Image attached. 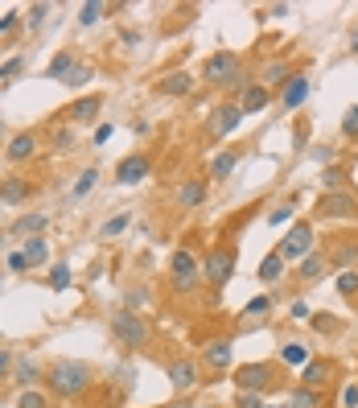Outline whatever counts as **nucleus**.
<instances>
[{
  "instance_id": "obj_1",
  "label": "nucleus",
  "mask_w": 358,
  "mask_h": 408,
  "mask_svg": "<svg viewBox=\"0 0 358 408\" xmlns=\"http://www.w3.org/2000/svg\"><path fill=\"white\" fill-rule=\"evenodd\" d=\"M45 384H49V392H54V396L74 400V396H82V392L95 384V376H91V367H87V363L62 359V363H54V367L45 372Z\"/></svg>"
},
{
  "instance_id": "obj_2",
  "label": "nucleus",
  "mask_w": 358,
  "mask_h": 408,
  "mask_svg": "<svg viewBox=\"0 0 358 408\" xmlns=\"http://www.w3.org/2000/svg\"><path fill=\"white\" fill-rule=\"evenodd\" d=\"M309 252H317V231H313V223L297 219V223H293V231L276 244V256H280L284 264H301Z\"/></svg>"
},
{
  "instance_id": "obj_3",
  "label": "nucleus",
  "mask_w": 358,
  "mask_h": 408,
  "mask_svg": "<svg viewBox=\"0 0 358 408\" xmlns=\"http://www.w3.org/2000/svg\"><path fill=\"white\" fill-rule=\"evenodd\" d=\"M198 281H202L198 256H194L190 248H177L173 260H169V285H173L177 293H190V289H198Z\"/></svg>"
},
{
  "instance_id": "obj_4",
  "label": "nucleus",
  "mask_w": 358,
  "mask_h": 408,
  "mask_svg": "<svg viewBox=\"0 0 358 408\" xmlns=\"http://www.w3.org/2000/svg\"><path fill=\"white\" fill-rule=\"evenodd\" d=\"M111 334H115V339H120V347H128V351L148 347V326H144V318H140V314H132V310L111 314Z\"/></svg>"
},
{
  "instance_id": "obj_5",
  "label": "nucleus",
  "mask_w": 358,
  "mask_h": 408,
  "mask_svg": "<svg viewBox=\"0 0 358 408\" xmlns=\"http://www.w3.org/2000/svg\"><path fill=\"white\" fill-rule=\"evenodd\" d=\"M202 78L210 83V87H235L239 83V58L231 54V50H219V54H210L206 58V66H202Z\"/></svg>"
},
{
  "instance_id": "obj_6",
  "label": "nucleus",
  "mask_w": 358,
  "mask_h": 408,
  "mask_svg": "<svg viewBox=\"0 0 358 408\" xmlns=\"http://www.w3.org/2000/svg\"><path fill=\"white\" fill-rule=\"evenodd\" d=\"M231 277H235V248H210V256L202 264V281L210 289H223Z\"/></svg>"
},
{
  "instance_id": "obj_7",
  "label": "nucleus",
  "mask_w": 358,
  "mask_h": 408,
  "mask_svg": "<svg viewBox=\"0 0 358 408\" xmlns=\"http://www.w3.org/2000/svg\"><path fill=\"white\" fill-rule=\"evenodd\" d=\"M235 384H239V392H264L272 384V363H247V367H239L235 372Z\"/></svg>"
},
{
  "instance_id": "obj_8",
  "label": "nucleus",
  "mask_w": 358,
  "mask_h": 408,
  "mask_svg": "<svg viewBox=\"0 0 358 408\" xmlns=\"http://www.w3.org/2000/svg\"><path fill=\"white\" fill-rule=\"evenodd\" d=\"M317 215H326V219H358V202L350 194H322Z\"/></svg>"
},
{
  "instance_id": "obj_9",
  "label": "nucleus",
  "mask_w": 358,
  "mask_h": 408,
  "mask_svg": "<svg viewBox=\"0 0 358 408\" xmlns=\"http://www.w3.org/2000/svg\"><path fill=\"white\" fill-rule=\"evenodd\" d=\"M148 169H153L148 157H144V153H132V157H124V161L115 165V182H120V186H136V182L148 178Z\"/></svg>"
},
{
  "instance_id": "obj_10",
  "label": "nucleus",
  "mask_w": 358,
  "mask_h": 408,
  "mask_svg": "<svg viewBox=\"0 0 358 408\" xmlns=\"http://www.w3.org/2000/svg\"><path fill=\"white\" fill-rule=\"evenodd\" d=\"M305 99H309V78H305V74H289V83L280 87V103H284V111H297Z\"/></svg>"
},
{
  "instance_id": "obj_11",
  "label": "nucleus",
  "mask_w": 358,
  "mask_h": 408,
  "mask_svg": "<svg viewBox=\"0 0 358 408\" xmlns=\"http://www.w3.org/2000/svg\"><path fill=\"white\" fill-rule=\"evenodd\" d=\"M169 380H173V388L177 392H190V388H198L202 380H198V363L194 359H173L169 363Z\"/></svg>"
},
{
  "instance_id": "obj_12",
  "label": "nucleus",
  "mask_w": 358,
  "mask_h": 408,
  "mask_svg": "<svg viewBox=\"0 0 358 408\" xmlns=\"http://www.w3.org/2000/svg\"><path fill=\"white\" fill-rule=\"evenodd\" d=\"M239 124H243V107H239V103H227V107H219V111H214L210 132H214V136H231Z\"/></svg>"
},
{
  "instance_id": "obj_13",
  "label": "nucleus",
  "mask_w": 358,
  "mask_h": 408,
  "mask_svg": "<svg viewBox=\"0 0 358 408\" xmlns=\"http://www.w3.org/2000/svg\"><path fill=\"white\" fill-rule=\"evenodd\" d=\"M157 91L161 95H190L194 91V74L190 70H169V74L157 78Z\"/></svg>"
},
{
  "instance_id": "obj_14",
  "label": "nucleus",
  "mask_w": 358,
  "mask_h": 408,
  "mask_svg": "<svg viewBox=\"0 0 358 408\" xmlns=\"http://www.w3.org/2000/svg\"><path fill=\"white\" fill-rule=\"evenodd\" d=\"M268 103H272V91H268L264 83H247V87H243V99H239L243 116H256V111H264Z\"/></svg>"
},
{
  "instance_id": "obj_15",
  "label": "nucleus",
  "mask_w": 358,
  "mask_h": 408,
  "mask_svg": "<svg viewBox=\"0 0 358 408\" xmlns=\"http://www.w3.org/2000/svg\"><path fill=\"white\" fill-rule=\"evenodd\" d=\"M202 363L214 367V372H227V363H231V339H210L202 347Z\"/></svg>"
},
{
  "instance_id": "obj_16",
  "label": "nucleus",
  "mask_w": 358,
  "mask_h": 408,
  "mask_svg": "<svg viewBox=\"0 0 358 408\" xmlns=\"http://www.w3.org/2000/svg\"><path fill=\"white\" fill-rule=\"evenodd\" d=\"M326 268H330V256H326V252H309V256L297 264V277H301L305 285H313V281H317Z\"/></svg>"
},
{
  "instance_id": "obj_17",
  "label": "nucleus",
  "mask_w": 358,
  "mask_h": 408,
  "mask_svg": "<svg viewBox=\"0 0 358 408\" xmlns=\"http://www.w3.org/2000/svg\"><path fill=\"white\" fill-rule=\"evenodd\" d=\"M25 198H29V182H25V178L12 173V178L0 182V202H4V206H21Z\"/></svg>"
},
{
  "instance_id": "obj_18",
  "label": "nucleus",
  "mask_w": 358,
  "mask_h": 408,
  "mask_svg": "<svg viewBox=\"0 0 358 408\" xmlns=\"http://www.w3.org/2000/svg\"><path fill=\"white\" fill-rule=\"evenodd\" d=\"M99 107H103V99H99V95H82V99H74V103L66 107V116H70V120H78V124H87V120H95V116H99Z\"/></svg>"
},
{
  "instance_id": "obj_19",
  "label": "nucleus",
  "mask_w": 358,
  "mask_h": 408,
  "mask_svg": "<svg viewBox=\"0 0 358 408\" xmlns=\"http://www.w3.org/2000/svg\"><path fill=\"white\" fill-rule=\"evenodd\" d=\"M74 70H78L74 54H70V50H62V54H54V58H49V66H45V78H62V83H66Z\"/></svg>"
},
{
  "instance_id": "obj_20",
  "label": "nucleus",
  "mask_w": 358,
  "mask_h": 408,
  "mask_svg": "<svg viewBox=\"0 0 358 408\" xmlns=\"http://www.w3.org/2000/svg\"><path fill=\"white\" fill-rule=\"evenodd\" d=\"M8 161H29L33 153H37V140H33V132H16L12 140H8Z\"/></svg>"
},
{
  "instance_id": "obj_21",
  "label": "nucleus",
  "mask_w": 358,
  "mask_h": 408,
  "mask_svg": "<svg viewBox=\"0 0 358 408\" xmlns=\"http://www.w3.org/2000/svg\"><path fill=\"white\" fill-rule=\"evenodd\" d=\"M289 408H326V396H322L317 388H305V384H301V388L289 392Z\"/></svg>"
},
{
  "instance_id": "obj_22",
  "label": "nucleus",
  "mask_w": 358,
  "mask_h": 408,
  "mask_svg": "<svg viewBox=\"0 0 358 408\" xmlns=\"http://www.w3.org/2000/svg\"><path fill=\"white\" fill-rule=\"evenodd\" d=\"M326 376H330V363H326V359H309V363H305V372H301V384H305V388H317V392H322Z\"/></svg>"
},
{
  "instance_id": "obj_23",
  "label": "nucleus",
  "mask_w": 358,
  "mask_h": 408,
  "mask_svg": "<svg viewBox=\"0 0 358 408\" xmlns=\"http://www.w3.org/2000/svg\"><path fill=\"white\" fill-rule=\"evenodd\" d=\"M21 252H25V260H29V268H41V264L49 260V244H45L41 235H33V239H25V248H21Z\"/></svg>"
},
{
  "instance_id": "obj_24",
  "label": "nucleus",
  "mask_w": 358,
  "mask_h": 408,
  "mask_svg": "<svg viewBox=\"0 0 358 408\" xmlns=\"http://www.w3.org/2000/svg\"><path fill=\"white\" fill-rule=\"evenodd\" d=\"M177 202H181V206H202V202H206V182H198V178L186 182V186L177 190Z\"/></svg>"
},
{
  "instance_id": "obj_25",
  "label": "nucleus",
  "mask_w": 358,
  "mask_h": 408,
  "mask_svg": "<svg viewBox=\"0 0 358 408\" xmlns=\"http://www.w3.org/2000/svg\"><path fill=\"white\" fill-rule=\"evenodd\" d=\"M330 256V264H338L342 272H350V264L358 260V244H338L334 252H326Z\"/></svg>"
},
{
  "instance_id": "obj_26",
  "label": "nucleus",
  "mask_w": 358,
  "mask_h": 408,
  "mask_svg": "<svg viewBox=\"0 0 358 408\" xmlns=\"http://www.w3.org/2000/svg\"><path fill=\"white\" fill-rule=\"evenodd\" d=\"M280 363H289V367H305V363H309L305 343H284V347H280Z\"/></svg>"
},
{
  "instance_id": "obj_27",
  "label": "nucleus",
  "mask_w": 358,
  "mask_h": 408,
  "mask_svg": "<svg viewBox=\"0 0 358 408\" xmlns=\"http://www.w3.org/2000/svg\"><path fill=\"white\" fill-rule=\"evenodd\" d=\"M235 161H239L235 153H223V157H214V165H210V178H214V182L231 178V173H235Z\"/></svg>"
},
{
  "instance_id": "obj_28",
  "label": "nucleus",
  "mask_w": 358,
  "mask_h": 408,
  "mask_svg": "<svg viewBox=\"0 0 358 408\" xmlns=\"http://www.w3.org/2000/svg\"><path fill=\"white\" fill-rule=\"evenodd\" d=\"M280 272H284V260H280L276 252L260 260V281H280Z\"/></svg>"
},
{
  "instance_id": "obj_29",
  "label": "nucleus",
  "mask_w": 358,
  "mask_h": 408,
  "mask_svg": "<svg viewBox=\"0 0 358 408\" xmlns=\"http://www.w3.org/2000/svg\"><path fill=\"white\" fill-rule=\"evenodd\" d=\"M276 83H280V87H284V83H289V66H284V62H272V66H268V70H264V87H268V91H272V87H276Z\"/></svg>"
},
{
  "instance_id": "obj_30",
  "label": "nucleus",
  "mask_w": 358,
  "mask_h": 408,
  "mask_svg": "<svg viewBox=\"0 0 358 408\" xmlns=\"http://www.w3.org/2000/svg\"><path fill=\"white\" fill-rule=\"evenodd\" d=\"M45 223H49V215H29V219H21V223H16V231L33 239V235H41V227H45Z\"/></svg>"
},
{
  "instance_id": "obj_31",
  "label": "nucleus",
  "mask_w": 358,
  "mask_h": 408,
  "mask_svg": "<svg viewBox=\"0 0 358 408\" xmlns=\"http://www.w3.org/2000/svg\"><path fill=\"white\" fill-rule=\"evenodd\" d=\"M37 376H41V372H37V363H33V359H21V363H16V384H21V388L37 384Z\"/></svg>"
},
{
  "instance_id": "obj_32",
  "label": "nucleus",
  "mask_w": 358,
  "mask_h": 408,
  "mask_svg": "<svg viewBox=\"0 0 358 408\" xmlns=\"http://www.w3.org/2000/svg\"><path fill=\"white\" fill-rule=\"evenodd\" d=\"M107 8H111V4H99V0H91V4H82V8H78V21H82V25H95V21L107 12Z\"/></svg>"
},
{
  "instance_id": "obj_33",
  "label": "nucleus",
  "mask_w": 358,
  "mask_h": 408,
  "mask_svg": "<svg viewBox=\"0 0 358 408\" xmlns=\"http://www.w3.org/2000/svg\"><path fill=\"white\" fill-rule=\"evenodd\" d=\"M95 182H99V169H82V173H78V182H74V198L91 194V190H95Z\"/></svg>"
},
{
  "instance_id": "obj_34",
  "label": "nucleus",
  "mask_w": 358,
  "mask_h": 408,
  "mask_svg": "<svg viewBox=\"0 0 358 408\" xmlns=\"http://www.w3.org/2000/svg\"><path fill=\"white\" fill-rule=\"evenodd\" d=\"M338 293H342V297H350V301L358 297V272H355V268L338 277Z\"/></svg>"
},
{
  "instance_id": "obj_35",
  "label": "nucleus",
  "mask_w": 358,
  "mask_h": 408,
  "mask_svg": "<svg viewBox=\"0 0 358 408\" xmlns=\"http://www.w3.org/2000/svg\"><path fill=\"white\" fill-rule=\"evenodd\" d=\"M120 231H128V215H115V219H107L99 235H103V239H111V235H120Z\"/></svg>"
},
{
  "instance_id": "obj_36",
  "label": "nucleus",
  "mask_w": 358,
  "mask_h": 408,
  "mask_svg": "<svg viewBox=\"0 0 358 408\" xmlns=\"http://www.w3.org/2000/svg\"><path fill=\"white\" fill-rule=\"evenodd\" d=\"M49 285H54V289H70V268H66V264H54V268H49Z\"/></svg>"
},
{
  "instance_id": "obj_37",
  "label": "nucleus",
  "mask_w": 358,
  "mask_h": 408,
  "mask_svg": "<svg viewBox=\"0 0 358 408\" xmlns=\"http://www.w3.org/2000/svg\"><path fill=\"white\" fill-rule=\"evenodd\" d=\"M268 310H272V297H251V301H247V310H243V314H247V318H264V314H268Z\"/></svg>"
},
{
  "instance_id": "obj_38",
  "label": "nucleus",
  "mask_w": 358,
  "mask_h": 408,
  "mask_svg": "<svg viewBox=\"0 0 358 408\" xmlns=\"http://www.w3.org/2000/svg\"><path fill=\"white\" fill-rule=\"evenodd\" d=\"M45 405H49V400H45L41 392H33V388H25L21 400H16V408H45Z\"/></svg>"
},
{
  "instance_id": "obj_39",
  "label": "nucleus",
  "mask_w": 358,
  "mask_h": 408,
  "mask_svg": "<svg viewBox=\"0 0 358 408\" xmlns=\"http://www.w3.org/2000/svg\"><path fill=\"white\" fill-rule=\"evenodd\" d=\"M342 182H346V173H342V169H326V173H322V186H326L330 194H338V186H342Z\"/></svg>"
},
{
  "instance_id": "obj_40",
  "label": "nucleus",
  "mask_w": 358,
  "mask_h": 408,
  "mask_svg": "<svg viewBox=\"0 0 358 408\" xmlns=\"http://www.w3.org/2000/svg\"><path fill=\"white\" fill-rule=\"evenodd\" d=\"M289 219H293V202H284V206H276V211L268 215V223H272V227H280V223H289Z\"/></svg>"
},
{
  "instance_id": "obj_41",
  "label": "nucleus",
  "mask_w": 358,
  "mask_h": 408,
  "mask_svg": "<svg viewBox=\"0 0 358 408\" xmlns=\"http://www.w3.org/2000/svg\"><path fill=\"white\" fill-rule=\"evenodd\" d=\"M342 132H346L350 140H355V136H358V107H350V111L342 116Z\"/></svg>"
},
{
  "instance_id": "obj_42",
  "label": "nucleus",
  "mask_w": 358,
  "mask_h": 408,
  "mask_svg": "<svg viewBox=\"0 0 358 408\" xmlns=\"http://www.w3.org/2000/svg\"><path fill=\"white\" fill-rule=\"evenodd\" d=\"M21 66H25V58H8V62L0 66V78H16V74H21Z\"/></svg>"
},
{
  "instance_id": "obj_43",
  "label": "nucleus",
  "mask_w": 358,
  "mask_h": 408,
  "mask_svg": "<svg viewBox=\"0 0 358 408\" xmlns=\"http://www.w3.org/2000/svg\"><path fill=\"white\" fill-rule=\"evenodd\" d=\"M235 408H264V400H260V392H239Z\"/></svg>"
},
{
  "instance_id": "obj_44",
  "label": "nucleus",
  "mask_w": 358,
  "mask_h": 408,
  "mask_svg": "<svg viewBox=\"0 0 358 408\" xmlns=\"http://www.w3.org/2000/svg\"><path fill=\"white\" fill-rule=\"evenodd\" d=\"M45 12H49V4H33V8H29V25H41Z\"/></svg>"
},
{
  "instance_id": "obj_45",
  "label": "nucleus",
  "mask_w": 358,
  "mask_h": 408,
  "mask_svg": "<svg viewBox=\"0 0 358 408\" xmlns=\"http://www.w3.org/2000/svg\"><path fill=\"white\" fill-rule=\"evenodd\" d=\"M8 268H12V272H25V268H29L25 252H12V256H8Z\"/></svg>"
},
{
  "instance_id": "obj_46",
  "label": "nucleus",
  "mask_w": 358,
  "mask_h": 408,
  "mask_svg": "<svg viewBox=\"0 0 358 408\" xmlns=\"http://www.w3.org/2000/svg\"><path fill=\"white\" fill-rule=\"evenodd\" d=\"M66 83H74V87H82V83H91V70H87V66H78V70H74V74H70Z\"/></svg>"
},
{
  "instance_id": "obj_47",
  "label": "nucleus",
  "mask_w": 358,
  "mask_h": 408,
  "mask_svg": "<svg viewBox=\"0 0 358 408\" xmlns=\"http://www.w3.org/2000/svg\"><path fill=\"white\" fill-rule=\"evenodd\" d=\"M70 140H74L70 128H58V132H54V144H58V149H70Z\"/></svg>"
},
{
  "instance_id": "obj_48",
  "label": "nucleus",
  "mask_w": 358,
  "mask_h": 408,
  "mask_svg": "<svg viewBox=\"0 0 358 408\" xmlns=\"http://www.w3.org/2000/svg\"><path fill=\"white\" fill-rule=\"evenodd\" d=\"M342 405H346V408H358V384H350V388H346V396H342Z\"/></svg>"
},
{
  "instance_id": "obj_49",
  "label": "nucleus",
  "mask_w": 358,
  "mask_h": 408,
  "mask_svg": "<svg viewBox=\"0 0 358 408\" xmlns=\"http://www.w3.org/2000/svg\"><path fill=\"white\" fill-rule=\"evenodd\" d=\"M293 318L305 322V318H309V305H305V301H293Z\"/></svg>"
},
{
  "instance_id": "obj_50",
  "label": "nucleus",
  "mask_w": 358,
  "mask_h": 408,
  "mask_svg": "<svg viewBox=\"0 0 358 408\" xmlns=\"http://www.w3.org/2000/svg\"><path fill=\"white\" fill-rule=\"evenodd\" d=\"M8 367H12V355H8V351H4V347H0V380H4V376H8Z\"/></svg>"
},
{
  "instance_id": "obj_51",
  "label": "nucleus",
  "mask_w": 358,
  "mask_h": 408,
  "mask_svg": "<svg viewBox=\"0 0 358 408\" xmlns=\"http://www.w3.org/2000/svg\"><path fill=\"white\" fill-rule=\"evenodd\" d=\"M12 25H16V12H4V17H0V33H8Z\"/></svg>"
},
{
  "instance_id": "obj_52",
  "label": "nucleus",
  "mask_w": 358,
  "mask_h": 408,
  "mask_svg": "<svg viewBox=\"0 0 358 408\" xmlns=\"http://www.w3.org/2000/svg\"><path fill=\"white\" fill-rule=\"evenodd\" d=\"M317 161H322V165H330V161H334V149H330V144H326V149H317Z\"/></svg>"
},
{
  "instance_id": "obj_53",
  "label": "nucleus",
  "mask_w": 358,
  "mask_h": 408,
  "mask_svg": "<svg viewBox=\"0 0 358 408\" xmlns=\"http://www.w3.org/2000/svg\"><path fill=\"white\" fill-rule=\"evenodd\" d=\"M350 50H355V54H358V29H355V37H350Z\"/></svg>"
},
{
  "instance_id": "obj_54",
  "label": "nucleus",
  "mask_w": 358,
  "mask_h": 408,
  "mask_svg": "<svg viewBox=\"0 0 358 408\" xmlns=\"http://www.w3.org/2000/svg\"><path fill=\"white\" fill-rule=\"evenodd\" d=\"M169 408H190V405H186V400H177V405H169Z\"/></svg>"
},
{
  "instance_id": "obj_55",
  "label": "nucleus",
  "mask_w": 358,
  "mask_h": 408,
  "mask_svg": "<svg viewBox=\"0 0 358 408\" xmlns=\"http://www.w3.org/2000/svg\"><path fill=\"white\" fill-rule=\"evenodd\" d=\"M202 408H214V405H202Z\"/></svg>"
},
{
  "instance_id": "obj_56",
  "label": "nucleus",
  "mask_w": 358,
  "mask_h": 408,
  "mask_svg": "<svg viewBox=\"0 0 358 408\" xmlns=\"http://www.w3.org/2000/svg\"><path fill=\"white\" fill-rule=\"evenodd\" d=\"M264 408H276V405H264Z\"/></svg>"
},
{
  "instance_id": "obj_57",
  "label": "nucleus",
  "mask_w": 358,
  "mask_h": 408,
  "mask_svg": "<svg viewBox=\"0 0 358 408\" xmlns=\"http://www.w3.org/2000/svg\"><path fill=\"white\" fill-rule=\"evenodd\" d=\"M0 244H4V235H0Z\"/></svg>"
}]
</instances>
